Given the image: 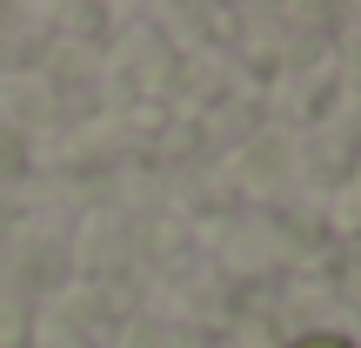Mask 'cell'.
I'll return each instance as SVG.
<instances>
[{
  "instance_id": "6da1fadb",
  "label": "cell",
  "mask_w": 361,
  "mask_h": 348,
  "mask_svg": "<svg viewBox=\"0 0 361 348\" xmlns=\"http://www.w3.org/2000/svg\"><path fill=\"white\" fill-rule=\"evenodd\" d=\"M288 348H355L348 335H301V342H288Z\"/></svg>"
}]
</instances>
